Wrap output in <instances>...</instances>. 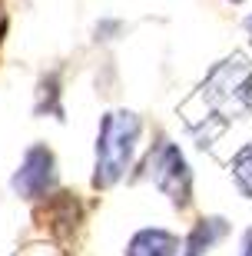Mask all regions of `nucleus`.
I'll use <instances>...</instances> for the list:
<instances>
[{"label":"nucleus","mask_w":252,"mask_h":256,"mask_svg":"<svg viewBox=\"0 0 252 256\" xmlns=\"http://www.w3.org/2000/svg\"><path fill=\"white\" fill-rule=\"evenodd\" d=\"M140 116L133 110H113L100 120V133H96V173L93 186H113L123 173L130 170L133 150L140 140Z\"/></svg>","instance_id":"obj_1"},{"label":"nucleus","mask_w":252,"mask_h":256,"mask_svg":"<svg viewBox=\"0 0 252 256\" xmlns=\"http://www.w3.org/2000/svg\"><path fill=\"white\" fill-rule=\"evenodd\" d=\"M203 100L219 114L252 110V64L243 54L219 60L203 84Z\"/></svg>","instance_id":"obj_2"},{"label":"nucleus","mask_w":252,"mask_h":256,"mask_svg":"<svg viewBox=\"0 0 252 256\" xmlns=\"http://www.w3.org/2000/svg\"><path fill=\"white\" fill-rule=\"evenodd\" d=\"M140 170H143L140 176H150L159 190L173 200V206L183 210L189 203V193H193V173H189L186 156L179 153V146L173 140L163 136V140L146 153V160H143Z\"/></svg>","instance_id":"obj_3"},{"label":"nucleus","mask_w":252,"mask_h":256,"mask_svg":"<svg viewBox=\"0 0 252 256\" xmlns=\"http://www.w3.org/2000/svg\"><path fill=\"white\" fill-rule=\"evenodd\" d=\"M13 193L23 200H47L56 186V160H53V150L37 143L23 153V163L17 166L13 180H10Z\"/></svg>","instance_id":"obj_4"},{"label":"nucleus","mask_w":252,"mask_h":256,"mask_svg":"<svg viewBox=\"0 0 252 256\" xmlns=\"http://www.w3.org/2000/svg\"><path fill=\"white\" fill-rule=\"evenodd\" d=\"M40 220H43V226L50 230V236L56 243H70L76 226L83 223V206H80L76 193H50Z\"/></svg>","instance_id":"obj_5"},{"label":"nucleus","mask_w":252,"mask_h":256,"mask_svg":"<svg viewBox=\"0 0 252 256\" xmlns=\"http://www.w3.org/2000/svg\"><path fill=\"white\" fill-rule=\"evenodd\" d=\"M226 233H229V223H226L223 216L199 220L196 226H193V233L186 236V243H183V256H206Z\"/></svg>","instance_id":"obj_6"},{"label":"nucleus","mask_w":252,"mask_h":256,"mask_svg":"<svg viewBox=\"0 0 252 256\" xmlns=\"http://www.w3.org/2000/svg\"><path fill=\"white\" fill-rule=\"evenodd\" d=\"M179 250V236L166 233V230H140L130 240L126 256H176Z\"/></svg>","instance_id":"obj_7"},{"label":"nucleus","mask_w":252,"mask_h":256,"mask_svg":"<svg viewBox=\"0 0 252 256\" xmlns=\"http://www.w3.org/2000/svg\"><path fill=\"white\" fill-rule=\"evenodd\" d=\"M37 114H50L56 120H63V104H60V76L47 74L37 84Z\"/></svg>","instance_id":"obj_8"},{"label":"nucleus","mask_w":252,"mask_h":256,"mask_svg":"<svg viewBox=\"0 0 252 256\" xmlns=\"http://www.w3.org/2000/svg\"><path fill=\"white\" fill-rule=\"evenodd\" d=\"M233 176H236V183H239V190H243L246 196H252V143L236 153V160H233Z\"/></svg>","instance_id":"obj_9"},{"label":"nucleus","mask_w":252,"mask_h":256,"mask_svg":"<svg viewBox=\"0 0 252 256\" xmlns=\"http://www.w3.org/2000/svg\"><path fill=\"white\" fill-rule=\"evenodd\" d=\"M239 256H252V230H246V236H243V253Z\"/></svg>","instance_id":"obj_10"},{"label":"nucleus","mask_w":252,"mask_h":256,"mask_svg":"<svg viewBox=\"0 0 252 256\" xmlns=\"http://www.w3.org/2000/svg\"><path fill=\"white\" fill-rule=\"evenodd\" d=\"M3 34H7V10L0 4V40H3Z\"/></svg>","instance_id":"obj_11"},{"label":"nucleus","mask_w":252,"mask_h":256,"mask_svg":"<svg viewBox=\"0 0 252 256\" xmlns=\"http://www.w3.org/2000/svg\"><path fill=\"white\" fill-rule=\"evenodd\" d=\"M246 34H249V40H252V14L246 17Z\"/></svg>","instance_id":"obj_12"},{"label":"nucleus","mask_w":252,"mask_h":256,"mask_svg":"<svg viewBox=\"0 0 252 256\" xmlns=\"http://www.w3.org/2000/svg\"><path fill=\"white\" fill-rule=\"evenodd\" d=\"M229 4H243V0H229Z\"/></svg>","instance_id":"obj_13"}]
</instances>
